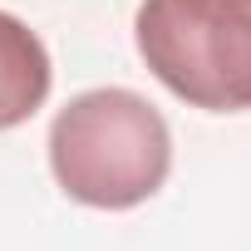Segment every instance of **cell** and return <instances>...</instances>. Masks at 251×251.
Returning a JSON list of instances; mask_svg holds the SVG:
<instances>
[{"mask_svg":"<svg viewBox=\"0 0 251 251\" xmlns=\"http://www.w3.org/2000/svg\"><path fill=\"white\" fill-rule=\"evenodd\" d=\"M50 173L59 192L94 212H128L163 192L173 128L138 89H84L50 123Z\"/></svg>","mask_w":251,"mask_h":251,"instance_id":"6da1fadb","label":"cell"},{"mask_svg":"<svg viewBox=\"0 0 251 251\" xmlns=\"http://www.w3.org/2000/svg\"><path fill=\"white\" fill-rule=\"evenodd\" d=\"M138 59L202 113H251V0H143Z\"/></svg>","mask_w":251,"mask_h":251,"instance_id":"7a4b0ae2","label":"cell"},{"mask_svg":"<svg viewBox=\"0 0 251 251\" xmlns=\"http://www.w3.org/2000/svg\"><path fill=\"white\" fill-rule=\"evenodd\" d=\"M54 89L45 40L10 10H0V133L30 123Z\"/></svg>","mask_w":251,"mask_h":251,"instance_id":"3957f363","label":"cell"}]
</instances>
